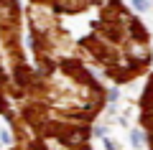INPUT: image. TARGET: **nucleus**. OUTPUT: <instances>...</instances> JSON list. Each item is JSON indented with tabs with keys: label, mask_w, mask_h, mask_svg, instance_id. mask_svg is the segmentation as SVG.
Instances as JSON below:
<instances>
[{
	"label": "nucleus",
	"mask_w": 153,
	"mask_h": 150,
	"mask_svg": "<svg viewBox=\"0 0 153 150\" xmlns=\"http://www.w3.org/2000/svg\"><path fill=\"white\" fill-rule=\"evenodd\" d=\"M33 61H79L112 81L151 66V36L123 0H28Z\"/></svg>",
	"instance_id": "f257e3e1"
},
{
	"label": "nucleus",
	"mask_w": 153,
	"mask_h": 150,
	"mask_svg": "<svg viewBox=\"0 0 153 150\" xmlns=\"http://www.w3.org/2000/svg\"><path fill=\"white\" fill-rule=\"evenodd\" d=\"M33 76V64H28L23 51V13L18 0H0V104L23 97Z\"/></svg>",
	"instance_id": "f03ea898"
}]
</instances>
